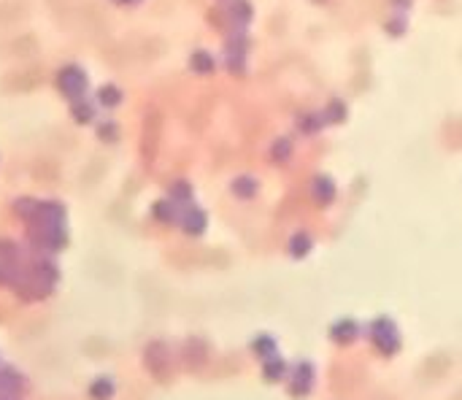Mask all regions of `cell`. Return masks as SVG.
<instances>
[{"mask_svg": "<svg viewBox=\"0 0 462 400\" xmlns=\"http://www.w3.org/2000/svg\"><path fill=\"white\" fill-rule=\"evenodd\" d=\"M73 120L79 124H90L95 120V108L93 103H87L84 97L81 100H73Z\"/></svg>", "mask_w": 462, "mask_h": 400, "instance_id": "19", "label": "cell"}, {"mask_svg": "<svg viewBox=\"0 0 462 400\" xmlns=\"http://www.w3.org/2000/svg\"><path fill=\"white\" fill-rule=\"evenodd\" d=\"M117 135H119V127H117V122H111V120H106V122L97 127V138H100V141L114 144V141H117Z\"/></svg>", "mask_w": 462, "mask_h": 400, "instance_id": "24", "label": "cell"}, {"mask_svg": "<svg viewBox=\"0 0 462 400\" xmlns=\"http://www.w3.org/2000/svg\"><path fill=\"white\" fill-rule=\"evenodd\" d=\"M257 189H260V184H257V179H251V176H238V179L233 182V192H235L241 200H251V198L257 195Z\"/></svg>", "mask_w": 462, "mask_h": 400, "instance_id": "16", "label": "cell"}, {"mask_svg": "<svg viewBox=\"0 0 462 400\" xmlns=\"http://www.w3.org/2000/svg\"><path fill=\"white\" fill-rule=\"evenodd\" d=\"M0 400H11V398H0Z\"/></svg>", "mask_w": 462, "mask_h": 400, "instance_id": "30", "label": "cell"}, {"mask_svg": "<svg viewBox=\"0 0 462 400\" xmlns=\"http://www.w3.org/2000/svg\"><path fill=\"white\" fill-rule=\"evenodd\" d=\"M168 360H171V354H168V349H165V343H152V346H146V365L160 376V373H165L168 370Z\"/></svg>", "mask_w": 462, "mask_h": 400, "instance_id": "9", "label": "cell"}, {"mask_svg": "<svg viewBox=\"0 0 462 400\" xmlns=\"http://www.w3.org/2000/svg\"><path fill=\"white\" fill-rule=\"evenodd\" d=\"M38 203H41V200H32V198H19V200L14 203V209H17V214L25 216V219L30 222L32 214H35V209H38Z\"/></svg>", "mask_w": 462, "mask_h": 400, "instance_id": "23", "label": "cell"}, {"mask_svg": "<svg viewBox=\"0 0 462 400\" xmlns=\"http://www.w3.org/2000/svg\"><path fill=\"white\" fill-rule=\"evenodd\" d=\"M152 216L157 222H162V225H176L179 222V211H176V203L171 200V198H165V200H157L152 206Z\"/></svg>", "mask_w": 462, "mask_h": 400, "instance_id": "11", "label": "cell"}, {"mask_svg": "<svg viewBox=\"0 0 462 400\" xmlns=\"http://www.w3.org/2000/svg\"><path fill=\"white\" fill-rule=\"evenodd\" d=\"M289 376V368H287V363L281 360V357H271V360H265V365H262V379L265 381H271V384H276L281 379H287Z\"/></svg>", "mask_w": 462, "mask_h": 400, "instance_id": "13", "label": "cell"}, {"mask_svg": "<svg viewBox=\"0 0 462 400\" xmlns=\"http://www.w3.org/2000/svg\"><path fill=\"white\" fill-rule=\"evenodd\" d=\"M117 395V384L111 376H97L90 384V398L93 400H111Z\"/></svg>", "mask_w": 462, "mask_h": 400, "instance_id": "12", "label": "cell"}, {"mask_svg": "<svg viewBox=\"0 0 462 400\" xmlns=\"http://www.w3.org/2000/svg\"><path fill=\"white\" fill-rule=\"evenodd\" d=\"M30 271L41 278V281H46L49 287H55V284H57V278H60V268L55 265V260H46V257L35 260V263L30 265Z\"/></svg>", "mask_w": 462, "mask_h": 400, "instance_id": "10", "label": "cell"}, {"mask_svg": "<svg viewBox=\"0 0 462 400\" xmlns=\"http://www.w3.org/2000/svg\"><path fill=\"white\" fill-rule=\"evenodd\" d=\"M387 30H389V35H403V32H405V22H403V19H392V22L387 25Z\"/></svg>", "mask_w": 462, "mask_h": 400, "instance_id": "27", "label": "cell"}, {"mask_svg": "<svg viewBox=\"0 0 462 400\" xmlns=\"http://www.w3.org/2000/svg\"><path fill=\"white\" fill-rule=\"evenodd\" d=\"M325 122H327V120H325L322 114H306V117L300 120V130H303L306 135H311V133H319Z\"/></svg>", "mask_w": 462, "mask_h": 400, "instance_id": "22", "label": "cell"}, {"mask_svg": "<svg viewBox=\"0 0 462 400\" xmlns=\"http://www.w3.org/2000/svg\"><path fill=\"white\" fill-rule=\"evenodd\" d=\"M171 200L176 206H192V187L186 184V182H176V184L171 187Z\"/></svg>", "mask_w": 462, "mask_h": 400, "instance_id": "20", "label": "cell"}, {"mask_svg": "<svg viewBox=\"0 0 462 400\" xmlns=\"http://www.w3.org/2000/svg\"><path fill=\"white\" fill-rule=\"evenodd\" d=\"M289 154H292V144H289L287 138H281V141L273 144V160H276V162H287Z\"/></svg>", "mask_w": 462, "mask_h": 400, "instance_id": "26", "label": "cell"}, {"mask_svg": "<svg viewBox=\"0 0 462 400\" xmlns=\"http://www.w3.org/2000/svg\"><path fill=\"white\" fill-rule=\"evenodd\" d=\"M311 195H314V200H316L319 206H330V203L336 200V184H333V179L316 176V179L311 182Z\"/></svg>", "mask_w": 462, "mask_h": 400, "instance_id": "8", "label": "cell"}, {"mask_svg": "<svg viewBox=\"0 0 462 400\" xmlns=\"http://www.w3.org/2000/svg\"><path fill=\"white\" fill-rule=\"evenodd\" d=\"M251 352H254L260 360H271V357H276V352H278L276 339H273V336H268V333L257 336V339L251 341Z\"/></svg>", "mask_w": 462, "mask_h": 400, "instance_id": "14", "label": "cell"}, {"mask_svg": "<svg viewBox=\"0 0 462 400\" xmlns=\"http://www.w3.org/2000/svg\"><path fill=\"white\" fill-rule=\"evenodd\" d=\"M32 247L46 249V251H60L68 247V233L62 225H30L28 230Z\"/></svg>", "mask_w": 462, "mask_h": 400, "instance_id": "2", "label": "cell"}, {"mask_svg": "<svg viewBox=\"0 0 462 400\" xmlns=\"http://www.w3.org/2000/svg\"><path fill=\"white\" fill-rule=\"evenodd\" d=\"M230 14H233V19H235L238 25H247L249 19H251V6H249V0H235V3L230 6Z\"/></svg>", "mask_w": 462, "mask_h": 400, "instance_id": "21", "label": "cell"}, {"mask_svg": "<svg viewBox=\"0 0 462 400\" xmlns=\"http://www.w3.org/2000/svg\"><path fill=\"white\" fill-rule=\"evenodd\" d=\"M97 103H100L103 108H117V106L122 103V93H119V87H114V84L100 87V90H97Z\"/></svg>", "mask_w": 462, "mask_h": 400, "instance_id": "17", "label": "cell"}, {"mask_svg": "<svg viewBox=\"0 0 462 400\" xmlns=\"http://www.w3.org/2000/svg\"><path fill=\"white\" fill-rule=\"evenodd\" d=\"M189 68H192L195 73H214V57H211L209 52L198 49V52L189 57Z\"/></svg>", "mask_w": 462, "mask_h": 400, "instance_id": "18", "label": "cell"}, {"mask_svg": "<svg viewBox=\"0 0 462 400\" xmlns=\"http://www.w3.org/2000/svg\"><path fill=\"white\" fill-rule=\"evenodd\" d=\"M182 230L186 236H203L206 233V225H209V216L206 211H200L198 206H186V211L182 214Z\"/></svg>", "mask_w": 462, "mask_h": 400, "instance_id": "6", "label": "cell"}, {"mask_svg": "<svg viewBox=\"0 0 462 400\" xmlns=\"http://www.w3.org/2000/svg\"><path fill=\"white\" fill-rule=\"evenodd\" d=\"M370 341L384 357H392L401 349V330L389 316H378L370 322Z\"/></svg>", "mask_w": 462, "mask_h": 400, "instance_id": "1", "label": "cell"}, {"mask_svg": "<svg viewBox=\"0 0 462 400\" xmlns=\"http://www.w3.org/2000/svg\"><path fill=\"white\" fill-rule=\"evenodd\" d=\"M327 122H343L346 120V106L340 103V100H333L330 106H327V117H325Z\"/></svg>", "mask_w": 462, "mask_h": 400, "instance_id": "25", "label": "cell"}, {"mask_svg": "<svg viewBox=\"0 0 462 400\" xmlns=\"http://www.w3.org/2000/svg\"><path fill=\"white\" fill-rule=\"evenodd\" d=\"M314 387V365L308 360H300L295 368L289 370V395L303 400Z\"/></svg>", "mask_w": 462, "mask_h": 400, "instance_id": "4", "label": "cell"}, {"mask_svg": "<svg viewBox=\"0 0 462 400\" xmlns=\"http://www.w3.org/2000/svg\"><path fill=\"white\" fill-rule=\"evenodd\" d=\"M87 84H90V79L79 65H65L57 73V90L70 100H81L87 93Z\"/></svg>", "mask_w": 462, "mask_h": 400, "instance_id": "3", "label": "cell"}, {"mask_svg": "<svg viewBox=\"0 0 462 400\" xmlns=\"http://www.w3.org/2000/svg\"><path fill=\"white\" fill-rule=\"evenodd\" d=\"M311 247H314V241H311V236H308V233H295V236L289 238V247H287V251H289L295 260H303L308 251H311Z\"/></svg>", "mask_w": 462, "mask_h": 400, "instance_id": "15", "label": "cell"}, {"mask_svg": "<svg viewBox=\"0 0 462 400\" xmlns=\"http://www.w3.org/2000/svg\"><path fill=\"white\" fill-rule=\"evenodd\" d=\"M357 336H360V325L354 319H338L336 325H330V341H336L340 346L357 341Z\"/></svg>", "mask_w": 462, "mask_h": 400, "instance_id": "7", "label": "cell"}, {"mask_svg": "<svg viewBox=\"0 0 462 400\" xmlns=\"http://www.w3.org/2000/svg\"><path fill=\"white\" fill-rule=\"evenodd\" d=\"M392 3H401V8H408V6H411V0H392Z\"/></svg>", "mask_w": 462, "mask_h": 400, "instance_id": "28", "label": "cell"}, {"mask_svg": "<svg viewBox=\"0 0 462 400\" xmlns=\"http://www.w3.org/2000/svg\"><path fill=\"white\" fill-rule=\"evenodd\" d=\"M65 222V206L57 200H41L30 225H62Z\"/></svg>", "mask_w": 462, "mask_h": 400, "instance_id": "5", "label": "cell"}, {"mask_svg": "<svg viewBox=\"0 0 462 400\" xmlns=\"http://www.w3.org/2000/svg\"><path fill=\"white\" fill-rule=\"evenodd\" d=\"M122 3H135V0H122Z\"/></svg>", "mask_w": 462, "mask_h": 400, "instance_id": "29", "label": "cell"}]
</instances>
